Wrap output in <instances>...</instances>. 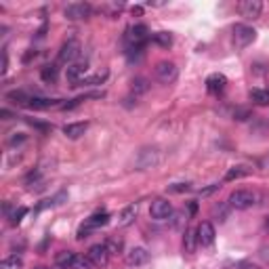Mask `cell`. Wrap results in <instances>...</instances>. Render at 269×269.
<instances>
[{
	"label": "cell",
	"mask_w": 269,
	"mask_h": 269,
	"mask_svg": "<svg viewBox=\"0 0 269 269\" xmlns=\"http://www.w3.org/2000/svg\"><path fill=\"white\" fill-rule=\"evenodd\" d=\"M265 230L269 231V217H265Z\"/></svg>",
	"instance_id": "obj_47"
},
{
	"label": "cell",
	"mask_w": 269,
	"mask_h": 269,
	"mask_svg": "<svg viewBox=\"0 0 269 269\" xmlns=\"http://www.w3.org/2000/svg\"><path fill=\"white\" fill-rule=\"evenodd\" d=\"M103 244H105V248H107V252H110V254H120V252H122V248H124V242L118 240V238H107Z\"/></svg>",
	"instance_id": "obj_27"
},
{
	"label": "cell",
	"mask_w": 269,
	"mask_h": 269,
	"mask_svg": "<svg viewBox=\"0 0 269 269\" xmlns=\"http://www.w3.org/2000/svg\"><path fill=\"white\" fill-rule=\"evenodd\" d=\"M225 86H227V78L223 74H211V76L206 78V89H208V93H212V95L223 93Z\"/></svg>",
	"instance_id": "obj_14"
},
{
	"label": "cell",
	"mask_w": 269,
	"mask_h": 269,
	"mask_svg": "<svg viewBox=\"0 0 269 269\" xmlns=\"http://www.w3.org/2000/svg\"><path fill=\"white\" fill-rule=\"evenodd\" d=\"M248 97H250L252 103L257 105H269V91H263V89H252L250 93H248Z\"/></svg>",
	"instance_id": "obj_23"
},
{
	"label": "cell",
	"mask_w": 269,
	"mask_h": 269,
	"mask_svg": "<svg viewBox=\"0 0 269 269\" xmlns=\"http://www.w3.org/2000/svg\"><path fill=\"white\" fill-rule=\"evenodd\" d=\"M23 141H25L23 133H13V137L9 139V145H17V143H23Z\"/></svg>",
	"instance_id": "obj_38"
},
{
	"label": "cell",
	"mask_w": 269,
	"mask_h": 269,
	"mask_svg": "<svg viewBox=\"0 0 269 269\" xmlns=\"http://www.w3.org/2000/svg\"><path fill=\"white\" fill-rule=\"evenodd\" d=\"M107 223H110V214H107V212H95L91 219H86L84 225H89L91 230L95 231V230H99V227H103Z\"/></svg>",
	"instance_id": "obj_20"
},
{
	"label": "cell",
	"mask_w": 269,
	"mask_h": 269,
	"mask_svg": "<svg viewBox=\"0 0 269 269\" xmlns=\"http://www.w3.org/2000/svg\"><path fill=\"white\" fill-rule=\"evenodd\" d=\"M76 257L78 254H74V252H70V250H61L55 257V265H61V267H65V269H72L74 267V261H76Z\"/></svg>",
	"instance_id": "obj_22"
},
{
	"label": "cell",
	"mask_w": 269,
	"mask_h": 269,
	"mask_svg": "<svg viewBox=\"0 0 269 269\" xmlns=\"http://www.w3.org/2000/svg\"><path fill=\"white\" fill-rule=\"evenodd\" d=\"M173 227L174 230H181V227H183V223H185V212H173Z\"/></svg>",
	"instance_id": "obj_33"
},
{
	"label": "cell",
	"mask_w": 269,
	"mask_h": 269,
	"mask_svg": "<svg viewBox=\"0 0 269 269\" xmlns=\"http://www.w3.org/2000/svg\"><path fill=\"white\" fill-rule=\"evenodd\" d=\"M107 76H110V72H107V70H101V72H97V74H93V76H86V78H84L80 84H86V86L103 84L105 80H107Z\"/></svg>",
	"instance_id": "obj_25"
},
{
	"label": "cell",
	"mask_w": 269,
	"mask_h": 269,
	"mask_svg": "<svg viewBox=\"0 0 269 269\" xmlns=\"http://www.w3.org/2000/svg\"><path fill=\"white\" fill-rule=\"evenodd\" d=\"M196 246H198V227H196V230L190 227V230L185 231V235H183V250L187 254H192V252H196Z\"/></svg>",
	"instance_id": "obj_18"
},
{
	"label": "cell",
	"mask_w": 269,
	"mask_h": 269,
	"mask_svg": "<svg viewBox=\"0 0 269 269\" xmlns=\"http://www.w3.org/2000/svg\"><path fill=\"white\" fill-rule=\"evenodd\" d=\"M192 190V185L190 183H174L168 187V192H173V193H183V192H190Z\"/></svg>",
	"instance_id": "obj_34"
},
{
	"label": "cell",
	"mask_w": 269,
	"mask_h": 269,
	"mask_svg": "<svg viewBox=\"0 0 269 269\" xmlns=\"http://www.w3.org/2000/svg\"><path fill=\"white\" fill-rule=\"evenodd\" d=\"M233 118H235V120H240V122H244V120L250 118V112L244 110V107H238V110L233 112Z\"/></svg>",
	"instance_id": "obj_35"
},
{
	"label": "cell",
	"mask_w": 269,
	"mask_h": 269,
	"mask_svg": "<svg viewBox=\"0 0 269 269\" xmlns=\"http://www.w3.org/2000/svg\"><path fill=\"white\" fill-rule=\"evenodd\" d=\"M91 13H93V6L89 2H72L65 6L63 15L70 21H84V19L91 17Z\"/></svg>",
	"instance_id": "obj_3"
},
{
	"label": "cell",
	"mask_w": 269,
	"mask_h": 269,
	"mask_svg": "<svg viewBox=\"0 0 269 269\" xmlns=\"http://www.w3.org/2000/svg\"><path fill=\"white\" fill-rule=\"evenodd\" d=\"M147 34H150V32H147V25L134 23V25H131V28L126 30V42H129V46H143L145 40L150 38Z\"/></svg>",
	"instance_id": "obj_7"
},
{
	"label": "cell",
	"mask_w": 269,
	"mask_h": 269,
	"mask_svg": "<svg viewBox=\"0 0 269 269\" xmlns=\"http://www.w3.org/2000/svg\"><path fill=\"white\" fill-rule=\"evenodd\" d=\"M6 99H11L13 103H17V105H25V107H28L32 97L25 91H11V93H6Z\"/></svg>",
	"instance_id": "obj_24"
},
{
	"label": "cell",
	"mask_w": 269,
	"mask_h": 269,
	"mask_svg": "<svg viewBox=\"0 0 269 269\" xmlns=\"http://www.w3.org/2000/svg\"><path fill=\"white\" fill-rule=\"evenodd\" d=\"M147 261H150V252L145 250V248H133V250L126 252V265H131V267H139V265H145Z\"/></svg>",
	"instance_id": "obj_13"
},
{
	"label": "cell",
	"mask_w": 269,
	"mask_h": 269,
	"mask_svg": "<svg viewBox=\"0 0 269 269\" xmlns=\"http://www.w3.org/2000/svg\"><path fill=\"white\" fill-rule=\"evenodd\" d=\"M28 214V208L25 206H19V208H15V211L11 212V217H9V223L13 225V227H17L19 223H21V219Z\"/></svg>",
	"instance_id": "obj_28"
},
{
	"label": "cell",
	"mask_w": 269,
	"mask_h": 269,
	"mask_svg": "<svg viewBox=\"0 0 269 269\" xmlns=\"http://www.w3.org/2000/svg\"><path fill=\"white\" fill-rule=\"evenodd\" d=\"M61 99H46V97H32L30 99V110H51V107H61Z\"/></svg>",
	"instance_id": "obj_15"
},
{
	"label": "cell",
	"mask_w": 269,
	"mask_h": 269,
	"mask_svg": "<svg viewBox=\"0 0 269 269\" xmlns=\"http://www.w3.org/2000/svg\"><path fill=\"white\" fill-rule=\"evenodd\" d=\"M40 78H42L46 84H55L59 78V67L55 63H46L42 70H40Z\"/></svg>",
	"instance_id": "obj_19"
},
{
	"label": "cell",
	"mask_w": 269,
	"mask_h": 269,
	"mask_svg": "<svg viewBox=\"0 0 269 269\" xmlns=\"http://www.w3.org/2000/svg\"><path fill=\"white\" fill-rule=\"evenodd\" d=\"M156 78L160 80L162 84H173L174 80H177L179 76V70H177V65H174L173 61H160L156 63Z\"/></svg>",
	"instance_id": "obj_5"
},
{
	"label": "cell",
	"mask_w": 269,
	"mask_h": 269,
	"mask_svg": "<svg viewBox=\"0 0 269 269\" xmlns=\"http://www.w3.org/2000/svg\"><path fill=\"white\" fill-rule=\"evenodd\" d=\"M86 72H89V63H86V61H76V63H72L70 67H67L65 76H67V80H70L74 86H76V84H80L86 78L84 76Z\"/></svg>",
	"instance_id": "obj_11"
},
{
	"label": "cell",
	"mask_w": 269,
	"mask_h": 269,
	"mask_svg": "<svg viewBox=\"0 0 269 269\" xmlns=\"http://www.w3.org/2000/svg\"><path fill=\"white\" fill-rule=\"evenodd\" d=\"M80 55V42L78 40L70 38L67 42L61 44V49H59V55H57V61L59 63H76V59Z\"/></svg>",
	"instance_id": "obj_4"
},
{
	"label": "cell",
	"mask_w": 269,
	"mask_h": 269,
	"mask_svg": "<svg viewBox=\"0 0 269 269\" xmlns=\"http://www.w3.org/2000/svg\"><path fill=\"white\" fill-rule=\"evenodd\" d=\"M86 257L93 261V265L95 267H105L110 263V252H107L105 244H95L89 248V252H86Z\"/></svg>",
	"instance_id": "obj_9"
},
{
	"label": "cell",
	"mask_w": 269,
	"mask_h": 269,
	"mask_svg": "<svg viewBox=\"0 0 269 269\" xmlns=\"http://www.w3.org/2000/svg\"><path fill=\"white\" fill-rule=\"evenodd\" d=\"M21 267H23V259L17 257V254L0 261V269H21Z\"/></svg>",
	"instance_id": "obj_26"
},
{
	"label": "cell",
	"mask_w": 269,
	"mask_h": 269,
	"mask_svg": "<svg viewBox=\"0 0 269 269\" xmlns=\"http://www.w3.org/2000/svg\"><path fill=\"white\" fill-rule=\"evenodd\" d=\"M133 15H143V6H133Z\"/></svg>",
	"instance_id": "obj_44"
},
{
	"label": "cell",
	"mask_w": 269,
	"mask_h": 269,
	"mask_svg": "<svg viewBox=\"0 0 269 269\" xmlns=\"http://www.w3.org/2000/svg\"><path fill=\"white\" fill-rule=\"evenodd\" d=\"M28 122L34 126V129H38V131H42V133H49L51 131V126L49 124H42V122H36V120H32V118H28Z\"/></svg>",
	"instance_id": "obj_37"
},
{
	"label": "cell",
	"mask_w": 269,
	"mask_h": 269,
	"mask_svg": "<svg viewBox=\"0 0 269 269\" xmlns=\"http://www.w3.org/2000/svg\"><path fill=\"white\" fill-rule=\"evenodd\" d=\"M134 219H137V206H126L122 208V212L118 214V227H129L134 223Z\"/></svg>",
	"instance_id": "obj_17"
},
{
	"label": "cell",
	"mask_w": 269,
	"mask_h": 269,
	"mask_svg": "<svg viewBox=\"0 0 269 269\" xmlns=\"http://www.w3.org/2000/svg\"><path fill=\"white\" fill-rule=\"evenodd\" d=\"M214 227L211 221H202L198 225V244L200 246H212L214 244Z\"/></svg>",
	"instance_id": "obj_12"
},
{
	"label": "cell",
	"mask_w": 269,
	"mask_h": 269,
	"mask_svg": "<svg viewBox=\"0 0 269 269\" xmlns=\"http://www.w3.org/2000/svg\"><path fill=\"white\" fill-rule=\"evenodd\" d=\"M0 116H2V118H11V112H6V110H2V112H0Z\"/></svg>",
	"instance_id": "obj_46"
},
{
	"label": "cell",
	"mask_w": 269,
	"mask_h": 269,
	"mask_svg": "<svg viewBox=\"0 0 269 269\" xmlns=\"http://www.w3.org/2000/svg\"><path fill=\"white\" fill-rule=\"evenodd\" d=\"M259 200V193L257 192H250V190H235L230 200H227V204H230L231 208H235V211H248V208H252L254 204H257Z\"/></svg>",
	"instance_id": "obj_1"
},
{
	"label": "cell",
	"mask_w": 269,
	"mask_h": 269,
	"mask_svg": "<svg viewBox=\"0 0 269 269\" xmlns=\"http://www.w3.org/2000/svg\"><path fill=\"white\" fill-rule=\"evenodd\" d=\"M95 265H93V261L86 257V254H78L76 261H74V267L72 269H93Z\"/></svg>",
	"instance_id": "obj_32"
},
{
	"label": "cell",
	"mask_w": 269,
	"mask_h": 269,
	"mask_svg": "<svg viewBox=\"0 0 269 269\" xmlns=\"http://www.w3.org/2000/svg\"><path fill=\"white\" fill-rule=\"evenodd\" d=\"M235 269H259V265H252V263H238Z\"/></svg>",
	"instance_id": "obj_41"
},
{
	"label": "cell",
	"mask_w": 269,
	"mask_h": 269,
	"mask_svg": "<svg viewBox=\"0 0 269 269\" xmlns=\"http://www.w3.org/2000/svg\"><path fill=\"white\" fill-rule=\"evenodd\" d=\"M51 269H65V267H61V265H55V267H51Z\"/></svg>",
	"instance_id": "obj_48"
},
{
	"label": "cell",
	"mask_w": 269,
	"mask_h": 269,
	"mask_svg": "<svg viewBox=\"0 0 269 269\" xmlns=\"http://www.w3.org/2000/svg\"><path fill=\"white\" fill-rule=\"evenodd\" d=\"M32 57H36V51H30V53H28V55H25V57H23V61H30V59H32Z\"/></svg>",
	"instance_id": "obj_45"
},
{
	"label": "cell",
	"mask_w": 269,
	"mask_h": 269,
	"mask_svg": "<svg viewBox=\"0 0 269 269\" xmlns=\"http://www.w3.org/2000/svg\"><path fill=\"white\" fill-rule=\"evenodd\" d=\"M250 173H252V168H248V166H231L230 171L225 173V181H235V179L248 177Z\"/></svg>",
	"instance_id": "obj_21"
},
{
	"label": "cell",
	"mask_w": 269,
	"mask_h": 269,
	"mask_svg": "<svg viewBox=\"0 0 269 269\" xmlns=\"http://www.w3.org/2000/svg\"><path fill=\"white\" fill-rule=\"evenodd\" d=\"M219 183H212V185H208V187H204V190H200L198 193H200V198H206V196H211V193H214V192H219Z\"/></svg>",
	"instance_id": "obj_36"
},
{
	"label": "cell",
	"mask_w": 269,
	"mask_h": 269,
	"mask_svg": "<svg viewBox=\"0 0 269 269\" xmlns=\"http://www.w3.org/2000/svg\"><path fill=\"white\" fill-rule=\"evenodd\" d=\"M53 204H55V200H42V202H40V204L36 206V211L40 212V211H44V208H49V206H53Z\"/></svg>",
	"instance_id": "obj_40"
},
{
	"label": "cell",
	"mask_w": 269,
	"mask_h": 269,
	"mask_svg": "<svg viewBox=\"0 0 269 269\" xmlns=\"http://www.w3.org/2000/svg\"><path fill=\"white\" fill-rule=\"evenodd\" d=\"M6 65H9V57H6V53H2V74L6 72Z\"/></svg>",
	"instance_id": "obj_43"
},
{
	"label": "cell",
	"mask_w": 269,
	"mask_h": 269,
	"mask_svg": "<svg viewBox=\"0 0 269 269\" xmlns=\"http://www.w3.org/2000/svg\"><path fill=\"white\" fill-rule=\"evenodd\" d=\"M261 11H263V2L261 0H244V2H240V15L248 19V21L259 19Z\"/></svg>",
	"instance_id": "obj_8"
},
{
	"label": "cell",
	"mask_w": 269,
	"mask_h": 269,
	"mask_svg": "<svg viewBox=\"0 0 269 269\" xmlns=\"http://www.w3.org/2000/svg\"><path fill=\"white\" fill-rule=\"evenodd\" d=\"M154 42L164 46V49H168V46L173 44V36L168 32H158V34H154Z\"/></svg>",
	"instance_id": "obj_31"
},
{
	"label": "cell",
	"mask_w": 269,
	"mask_h": 269,
	"mask_svg": "<svg viewBox=\"0 0 269 269\" xmlns=\"http://www.w3.org/2000/svg\"><path fill=\"white\" fill-rule=\"evenodd\" d=\"M254 38H257V32H254L250 25H246V23L233 25V46L235 49H246Z\"/></svg>",
	"instance_id": "obj_2"
},
{
	"label": "cell",
	"mask_w": 269,
	"mask_h": 269,
	"mask_svg": "<svg viewBox=\"0 0 269 269\" xmlns=\"http://www.w3.org/2000/svg\"><path fill=\"white\" fill-rule=\"evenodd\" d=\"M91 227L89 225H82V227H80V230H78V235H76V238L78 240H84V238H89V235H91Z\"/></svg>",
	"instance_id": "obj_39"
},
{
	"label": "cell",
	"mask_w": 269,
	"mask_h": 269,
	"mask_svg": "<svg viewBox=\"0 0 269 269\" xmlns=\"http://www.w3.org/2000/svg\"><path fill=\"white\" fill-rule=\"evenodd\" d=\"M147 89H150V82H147L145 78H134V80H133V84H131V91L134 93V95L147 93Z\"/></svg>",
	"instance_id": "obj_29"
},
{
	"label": "cell",
	"mask_w": 269,
	"mask_h": 269,
	"mask_svg": "<svg viewBox=\"0 0 269 269\" xmlns=\"http://www.w3.org/2000/svg\"><path fill=\"white\" fill-rule=\"evenodd\" d=\"M230 208H231L230 204H227V206H225V204H219V206L214 204V206H212V214L217 217V221H221V223H223V221L230 217Z\"/></svg>",
	"instance_id": "obj_30"
},
{
	"label": "cell",
	"mask_w": 269,
	"mask_h": 269,
	"mask_svg": "<svg viewBox=\"0 0 269 269\" xmlns=\"http://www.w3.org/2000/svg\"><path fill=\"white\" fill-rule=\"evenodd\" d=\"M158 162H160L158 150H141L137 162H134V166H137V171H147V168L156 166Z\"/></svg>",
	"instance_id": "obj_10"
},
{
	"label": "cell",
	"mask_w": 269,
	"mask_h": 269,
	"mask_svg": "<svg viewBox=\"0 0 269 269\" xmlns=\"http://www.w3.org/2000/svg\"><path fill=\"white\" fill-rule=\"evenodd\" d=\"M34 269H46V267H34Z\"/></svg>",
	"instance_id": "obj_49"
},
{
	"label": "cell",
	"mask_w": 269,
	"mask_h": 269,
	"mask_svg": "<svg viewBox=\"0 0 269 269\" xmlns=\"http://www.w3.org/2000/svg\"><path fill=\"white\" fill-rule=\"evenodd\" d=\"M187 208H190V214H192V217L198 212V204H196V202H190V204H187Z\"/></svg>",
	"instance_id": "obj_42"
},
{
	"label": "cell",
	"mask_w": 269,
	"mask_h": 269,
	"mask_svg": "<svg viewBox=\"0 0 269 269\" xmlns=\"http://www.w3.org/2000/svg\"><path fill=\"white\" fill-rule=\"evenodd\" d=\"M89 129V122H72L63 126V134L67 139H80Z\"/></svg>",
	"instance_id": "obj_16"
},
{
	"label": "cell",
	"mask_w": 269,
	"mask_h": 269,
	"mask_svg": "<svg viewBox=\"0 0 269 269\" xmlns=\"http://www.w3.org/2000/svg\"><path fill=\"white\" fill-rule=\"evenodd\" d=\"M173 204L168 200L164 198H158V200H154L152 202V208H150V214H152V219H156V221H166V219H171L173 217Z\"/></svg>",
	"instance_id": "obj_6"
}]
</instances>
